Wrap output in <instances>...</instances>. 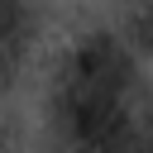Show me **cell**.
Masks as SVG:
<instances>
[{
  "instance_id": "2",
  "label": "cell",
  "mask_w": 153,
  "mask_h": 153,
  "mask_svg": "<svg viewBox=\"0 0 153 153\" xmlns=\"http://www.w3.org/2000/svg\"><path fill=\"white\" fill-rule=\"evenodd\" d=\"M124 43L143 57H153V0H129V19H124Z\"/></svg>"
},
{
  "instance_id": "1",
  "label": "cell",
  "mask_w": 153,
  "mask_h": 153,
  "mask_svg": "<svg viewBox=\"0 0 153 153\" xmlns=\"http://www.w3.org/2000/svg\"><path fill=\"white\" fill-rule=\"evenodd\" d=\"M33 38V5L29 0H0V81L14 76Z\"/></svg>"
},
{
  "instance_id": "3",
  "label": "cell",
  "mask_w": 153,
  "mask_h": 153,
  "mask_svg": "<svg viewBox=\"0 0 153 153\" xmlns=\"http://www.w3.org/2000/svg\"><path fill=\"white\" fill-rule=\"evenodd\" d=\"M0 139H5V129H0Z\"/></svg>"
}]
</instances>
